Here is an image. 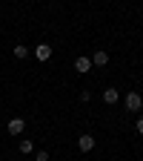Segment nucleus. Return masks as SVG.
<instances>
[{
    "mask_svg": "<svg viewBox=\"0 0 143 161\" xmlns=\"http://www.w3.org/2000/svg\"><path fill=\"white\" fill-rule=\"evenodd\" d=\"M140 107H143L140 92H126V109L129 112H140Z\"/></svg>",
    "mask_w": 143,
    "mask_h": 161,
    "instance_id": "nucleus-1",
    "label": "nucleus"
},
{
    "mask_svg": "<svg viewBox=\"0 0 143 161\" xmlns=\"http://www.w3.org/2000/svg\"><path fill=\"white\" fill-rule=\"evenodd\" d=\"M34 58L40 60V64H46V60L52 58V46H49V43H37V46H34Z\"/></svg>",
    "mask_w": 143,
    "mask_h": 161,
    "instance_id": "nucleus-2",
    "label": "nucleus"
},
{
    "mask_svg": "<svg viewBox=\"0 0 143 161\" xmlns=\"http://www.w3.org/2000/svg\"><path fill=\"white\" fill-rule=\"evenodd\" d=\"M74 69H77L80 75H86V72H92V58H86V55H80V58L74 60Z\"/></svg>",
    "mask_w": 143,
    "mask_h": 161,
    "instance_id": "nucleus-3",
    "label": "nucleus"
},
{
    "mask_svg": "<svg viewBox=\"0 0 143 161\" xmlns=\"http://www.w3.org/2000/svg\"><path fill=\"white\" fill-rule=\"evenodd\" d=\"M23 130H26V121L23 118H12L9 121V135H23Z\"/></svg>",
    "mask_w": 143,
    "mask_h": 161,
    "instance_id": "nucleus-4",
    "label": "nucleus"
},
{
    "mask_svg": "<svg viewBox=\"0 0 143 161\" xmlns=\"http://www.w3.org/2000/svg\"><path fill=\"white\" fill-rule=\"evenodd\" d=\"M106 64H109V52L106 49H97L92 55V66H106Z\"/></svg>",
    "mask_w": 143,
    "mask_h": 161,
    "instance_id": "nucleus-5",
    "label": "nucleus"
},
{
    "mask_svg": "<svg viewBox=\"0 0 143 161\" xmlns=\"http://www.w3.org/2000/svg\"><path fill=\"white\" fill-rule=\"evenodd\" d=\"M77 147H80V153H92L94 150V138L92 135H80L77 138Z\"/></svg>",
    "mask_w": 143,
    "mask_h": 161,
    "instance_id": "nucleus-6",
    "label": "nucleus"
},
{
    "mask_svg": "<svg viewBox=\"0 0 143 161\" xmlns=\"http://www.w3.org/2000/svg\"><path fill=\"white\" fill-rule=\"evenodd\" d=\"M117 98H120V92H117L115 86H109V89H103V101H106V104H117Z\"/></svg>",
    "mask_w": 143,
    "mask_h": 161,
    "instance_id": "nucleus-7",
    "label": "nucleus"
},
{
    "mask_svg": "<svg viewBox=\"0 0 143 161\" xmlns=\"http://www.w3.org/2000/svg\"><path fill=\"white\" fill-rule=\"evenodd\" d=\"M20 153H23V155H32V153H34V144H32L29 138H23V141H20Z\"/></svg>",
    "mask_w": 143,
    "mask_h": 161,
    "instance_id": "nucleus-8",
    "label": "nucleus"
},
{
    "mask_svg": "<svg viewBox=\"0 0 143 161\" xmlns=\"http://www.w3.org/2000/svg\"><path fill=\"white\" fill-rule=\"evenodd\" d=\"M26 55H29V49H26V46H14V58H20V60H23Z\"/></svg>",
    "mask_w": 143,
    "mask_h": 161,
    "instance_id": "nucleus-9",
    "label": "nucleus"
},
{
    "mask_svg": "<svg viewBox=\"0 0 143 161\" xmlns=\"http://www.w3.org/2000/svg\"><path fill=\"white\" fill-rule=\"evenodd\" d=\"M34 161H49V153H46V150H40V153L34 155Z\"/></svg>",
    "mask_w": 143,
    "mask_h": 161,
    "instance_id": "nucleus-10",
    "label": "nucleus"
},
{
    "mask_svg": "<svg viewBox=\"0 0 143 161\" xmlns=\"http://www.w3.org/2000/svg\"><path fill=\"white\" fill-rule=\"evenodd\" d=\"M137 132H140V135H143V115H140V118H137Z\"/></svg>",
    "mask_w": 143,
    "mask_h": 161,
    "instance_id": "nucleus-11",
    "label": "nucleus"
}]
</instances>
